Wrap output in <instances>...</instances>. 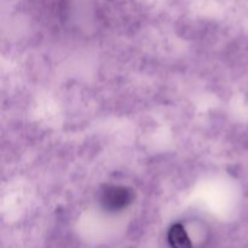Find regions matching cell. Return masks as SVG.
I'll use <instances>...</instances> for the list:
<instances>
[{
  "instance_id": "6da1fadb",
  "label": "cell",
  "mask_w": 248,
  "mask_h": 248,
  "mask_svg": "<svg viewBox=\"0 0 248 248\" xmlns=\"http://www.w3.org/2000/svg\"><path fill=\"white\" fill-rule=\"evenodd\" d=\"M132 201V194L124 186H108L102 193V203L109 211H120Z\"/></svg>"
},
{
  "instance_id": "7a4b0ae2",
  "label": "cell",
  "mask_w": 248,
  "mask_h": 248,
  "mask_svg": "<svg viewBox=\"0 0 248 248\" xmlns=\"http://www.w3.org/2000/svg\"><path fill=\"white\" fill-rule=\"evenodd\" d=\"M167 240H169L170 246L172 248H193V245H191L186 229L181 224H174L170 229Z\"/></svg>"
}]
</instances>
